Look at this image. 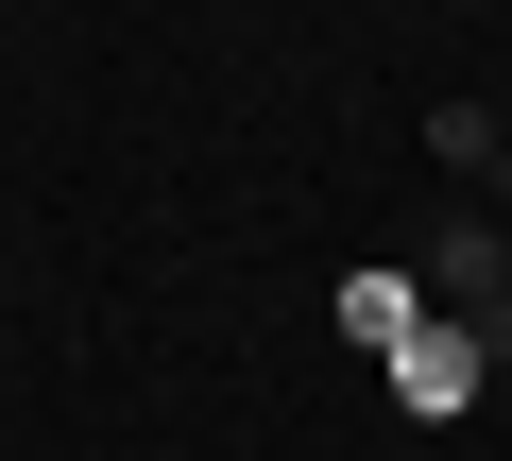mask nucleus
<instances>
[{
  "label": "nucleus",
  "mask_w": 512,
  "mask_h": 461,
  "mask_svg": "<svg viewBox=\"0 0 512 461\" xmlns=\"http://www.w3.org/2000/svg\"><path fill=\"white\" fill-rule=\"evenodd\" d=\"M478 376H495L478 342H444V325H410V393H427V410H444V393H478Z\"/></svg>",
  "instance_id": "7ed1b4c3"
},
{
  "label": "nucleus",
  "mask_w": 512,
  "mask_h": 461,
  "mask_svg": "<svg viewBox=\"0 0 512 461\" xmlns=\"http://www.w3.org/2000/svg\"><path fill=\"white\" fill-rule=\"evenodd\" d=\"M495 205H512V137H495Z\"/></svg>",
  "instance_id": "20e7f679"
},
{
  "label": "nucleus",
  "mask_w": 512,
  "mask_h": 461,
  "mask_svg": "<svg viewBox=\"0 0 512 461\" xmlns=\"http://www.w3.org/2000/svg\"><path fill=\"white\" fill-rule=\"evenodd\" d=\"M427 308H444V342L512 359V240H495V205H461L444 240H427Z\"/></svg>",
  "instance_id": "f257e3e1"
},
{
  "label": "nucleus",
  "mask_w": 512,
  "mask_h": 461,
  "mask_svg": "<svg viewBox=\"0 0 512 461\" xmlns=\"http://www.w3.org/2000/svg\"><path fill=\"white\" fill-rule=\"evenodd\" d=\"M495 137H512V120H495V103H444V120H427V154H444V171H461V188H495Z\"/></svg>",
  "instance_id": "f03ea898"
}]
</instances>
